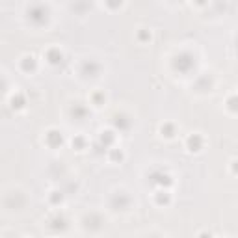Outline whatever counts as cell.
I'll return each mask as SVG.
<instances>
[{
    "instance_id": "6da1fadb",
    "label": "cell",
    "mask_w": 238,
    "mask_h": 238,
    "mask_svg": "<svg viewBox=\"0 0 238 238\" xmlns=\"http://www.w3.org/2000/svg\"><path fill=\"white\" fill-rule=\"evenodd\" d=\"M2 88H4V82H0V91H2Z\"/></svg>"
}]
</instances>
